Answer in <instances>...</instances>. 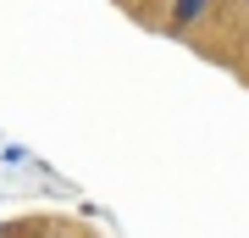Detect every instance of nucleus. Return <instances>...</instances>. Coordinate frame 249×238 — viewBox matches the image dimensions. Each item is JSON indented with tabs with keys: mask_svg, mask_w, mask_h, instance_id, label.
<instances>
[{
	"mask_svg": "<svg viewBox=\"0 0 249 238\" xmlns=\"http://www.w3.org/2000/svg\"><path fill=\"white\" fill-rule=\"evenodd\" d=\"M205 6H211V0H172V22H194Z\"/></svg>",
	"mask_w": 249,
	"mask_h": 238,
	"instance_id": "obj_1",
	"label": "nucleus"
}]
</instances>
